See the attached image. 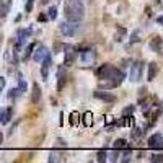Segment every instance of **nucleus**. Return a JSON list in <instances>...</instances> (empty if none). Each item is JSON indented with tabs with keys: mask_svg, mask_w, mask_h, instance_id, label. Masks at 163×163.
Returning a JSON list of instances; mask_svg holds the SVG:
<instances>
[{
	"mask_svg": "<svg viewBox=\"0 0 163 163\" xmlns=\"http://www.w3.org/2000/svg\"><path fill=\"white\" fill-rule=\"evenodd\" d=\"M65 18L72 21H82L85 16V7L80 0H69L64 8Z\"/></svg>",
	"mask_w": 163,
	"mask_h": 163,
	"instance_id": "1",
	"label": "nucleus"
},
{
	"mask_svg": "<svg viewBox=\"0 0 163 163\" xmlns=\"http://www.w3.org/2000/svg\"><path fill=\"white\" fill-rule=\"evenodd\" d=\"M59 30H60V33L64 36H75L77 31L80 30V21H72V20L62 21Z\"/></svg>",
	"mask_w": 163,
	"mask_h": 163,
	"instance_id": "2",
	"label": "nucleus"
},
{
	"mask_svg": "<svg viewBox=\"0 0 163 163\" xmlns=\"http://www.w3.org/2000/svg\"><path fill=\"white\" fill-rule=\"evenodd\" d=\"M116 72V67H113V65H109V64H104L101 65L98 69V77L101 80H108V78H111V75Z\"/></svg>",
	"mask_w": 163,
	"mask_h": 163,
	"instance_id": "3",
	"label": "nucleus"
},
{
	"mask_svg": "<svg viewBox=\"0 0 163 163\" xmlns=\"http://www.w3.org/2000/svg\"><path fill=\"white\" fill-rule=\"evenodd\" d=\"M95 95V98H98V100H101V101H104V103H114L116 101V95H113V93H109V92H106V90H96V92L93 93Z\"/></svg>",
	"mask_w": 163,
	"mask_h": 163,
	"instance_id": "4",
	"label": "nucleus"
},
{
	"mask_svg": "<svg viewBox=\"0 0 163 163\" xmlns=\"http://www.w3.org/2000/svg\"><path fill=\"white\" fill-rule=\"evenodd\" d=\"M78 57L83 64H92V62H95V59H96V54H95L93 49H82Z\"/></svg>",
	"mask_w": 163,
	"mask_h": 163,
	"instance_id": "5",
	"label": "nucleus"
},
{
	"mask_svg": "<svg viewBox=\"0 0 163 163\" xmlns=\"http://www.w3.org/2000/svg\"><path fill=\"white\" fill-rule=\"evenodd\" d=\"M142 70H143V65L140 62H136L132 67H131V82H139L142 78Z\"/></svg>",
	"mask_w": 163,
	"mask_h": 163,
	"instance_id": "6",
	"label": "nucleus"
},
{
	"mask_svg": "<svg viewBox=\"0 0 163 163\" xmlns=\"http://www.w3.org/2000/svg\"><path fill=\"white\" fill-rule=\"evenodd\" d=\"M148 147L150 148H163V136L161 134H153L148 139Z\"/></svg>",
	"mask_w": 163,
	"mask_h": 163,
	"instance_id": "7",
	"label": "nucleus"
},
{
	"mask_svg": "<svg viewBox=\"0 0 163 163\" xmlns=\"http://www.w3.org/2000/svg\"><path fill=\"white\" fill-rule=\"evenodd\" d=\"M34 49L36 51H34V54H33V60H34V62H42V60H44V57L49 54L44 46H36Z\"/></svg>",
	"mask_w": 163,
	"mask_h": 163,
	"instance_id": "8",
	"label": "nucleus"
},
{
	"mask_svg": "<svg viewBox=\"0 0 163 163\" xmlns=\"http://www.w3.org/2000/svg\"><path fill=\"white\" fill-rule=\"evenodd\" d=\"M12 118V108H2L0 109V124H8Z\"/></svg>",
	"mask_w": 163,
	"mask_h": 163,
	"instance_id": "9",
	"label": "nucleus"
},
{
	"mask_svg": "<svg viewBox=\"0 0 163 163\" xmlns=\"http://www.w3.org/2000/svg\"><path fill=\"white\" fill-rule=\"evenodd\" d=\"M161 46H163V39H161V38L160 36H153L152 41H150V49L152 51H160Z\"/></svg>",
	"mask_w": 163,
	"mask_h": 163,
	"instance_id": "10",
	"label": "nucleus"
},
{
	"mask_svg": "<svg viewBox=\"0 0 163 163\" xmlns=\"http://www.w3.org/2000/svg\"><path fill=\"white\" fill-rule=\"evenodd\" d=\"M42 96V93H41V88H39V85L34 83L33 85V95H31V100H33V103H39V100Z\"/></svg>",
	"mask_w": 163,
	"mask_h": 163,
	"instance_id": "11",
	"label": "nucleus"
},
{
	"mask_svg": "<svg viewBox=\"0 0 163 163\" xmlns=\"http://www.w3.org/2000/svg\"><path fill=\"white\" fill-rule=\"evenodd\" d=\"M74 60H75V52L72 47H67V52H65V62L64 64L65 65H72L74 64Z\"/></svg>",
	"mask_w": 163,
	"mask_h": 163,
	"instance_id": "12",
	"label": "nucleus"
},
{
	"mask_svg": "<svg viewBox=\"0 0 163 163\" xmlns=\"http://www.w3.org/2000/svg\"><path fill=\"white\" fill-rule=\"evenodd\" d=\"M8 10H10V3L7 0H0V18H5Z\"/></svg>",
	"mask_w": 163,
	"mask_h": 163,
	"instance_id": "13",
	"label": "nucleus"
},
{
	"mask_svg": "<svg viewBox=\"0 0 163 163\" xmlns=\"http://www.w3.org/2000/svg\"><path fill=\"white\" fill-rule=\"evenodd\" d=\"M158 74V65L155 64V62H152V64H148V80H153Z\"/></svg>",
	"mask_w": 163,
	"mask_h": 163,
	"instance_id": "14",
	"label": "nucleus"
},
{
	"mask_svg": "<svg viewBox=\"0 0 163 163\" xmlns=\"http://www.w3.org/2000/svg\"><path fill=\"white\" fill-rule=\"evenodd\" d=\"M49 65H51V56L47 54L44 57V60H42V77L44 78H47V69H49Z\"/></svg>",
	"mask_w": 163,
	"mask_h": 163,
	"instance_id": "15",
	"label": "nucleus"
},
{
	"mask_svg": "<svg viewBox=\"0 0 163 163\" xmlns=\"http://www.w3.org/2000/svg\"><path fill=\"white\" fill-rule=\"evenodd\" d=\"M129 145H127V140H124V139H118L116 142H114V148L116 150H126Z\"/></svg>",
	"mask_w": 163,
	"mask_h": 163,
	"instance_id": "16",
	"label": "nucleus"
},
{
	"mask_svg": "<svg viewBox=\"0 0 163 163\" xmlns=\"http://www.w3.org/2000/svg\"><path fill=\"white\" fill-rule=\"evenodd\" d=\"M49 161H65V158L62 157V153H60V152H51Z\"/></svg>",
	"mask_w": 163,
	"mask_h": 163,
	"instance_id": "17",
	"label": "nucleus"
},
{
	"mask_svg": "<svg viewBox=\"0 0 163 163\" xmlns=\"http://www.w3.org/2000/svg\"><path fill=\"white\" fill-rule=\"evenodd\" d=\"M30 30H21L20 31V34H18V44H25V39H26V38H28V34H30Z\"/></svg>",
	"mask_w": 163,
	"mask_h": 163,
	"instance_id": "18",
	"label": "nucleus"
},
{
	"mask_svg": "<svg viewBox=\"0 0 163 163\" xmlns=\"http://www.w3.org/2000/svg\"><path fill=\"white\" fill-rule=\"evenodd\" d=\"M38 44L36 42H31V44H28V47H26V52H25V59H28L31 54H33V51H34V47H36Z\"/></svg>",
	"mask_w": 163,
	"mask_h": 163,
	"instance_id": "19",
	"label": "nucleus"
},
{
	"mask_svg": "<svg viewBox=\"0 0 163 163\" xmlns=\"http://www.w3.org/2000/svg\"><path fill=\"white\" fill-rule=\"evenodd\" d=\"M56 16H57V8L51 7L49 12H47V18H49V20H56Z\"/></svg>",
	"mask_w": 163,
	"mask_h": 163,
	"instance_id": "20",
	"label": "nucleus"
},
{
	"mask_svg": "<svg viewBox=\"0 0 163 163\" xmlns=\"http://www.w3.org/2000/svg\"><path fill=\"white\" fill-rule=\"evenodd\" d=\"M33 7H34V0H28V2H26V7H25L26 13H30V12L33 10Z\"/></svg>",
	"mask_w": 163,
	"mask_h": 163,
	"instance_id": "21",
	"label": "nucleus"
},
{
	"mask_svg": "<svg viewBox=\"0 0 163 163\" xmlns=\"http://www.w3.org/2000/svg\"><path fill=\"white\" fill-rule=\"evenodd\" d=\"M106 155H108V153L104 150H100L98 152V161H106Z\"/></svg>",
	"mask_w": 163,
	"mask_h": 163,
	"instance_id": "22",
	"label": "nucleus"
},
{
	"mask_svg": "<svg viewBox=\"0 0 163 163\" xmlns=\"http://www.w3.org/2000/svg\"><path fill=\"white\" fill-rule=\"evenodd\" d=\"M18 90H20V93L26 92V82L23 80V78H20V87H18Z\"/></svg>",
	"mask_w": 163,
	"mask_h": 163,
	"instance_id": "23",
	"label": "nucleus"
},
{
	"mask_svg": "<svg viewBox=\"0 0 163 163\" xmlns=\"http://www.w3.org/2000/svg\"><path fill=\"white\" fill-rule=\"evenodd\" d=\"M150 161H158V163H161V161H163V155H152V157H150Z\"/></svg>",
	"mask_w": 163,
	"mask_h": 163,
	"instance_id": "24",
	"label": "nucleus"
},
{
	"mask_svg": "<svg viewBox=\"0 0 163 163\" xmlns=\"http://www.w3.org/2000/svg\"><path fill=\"white\" fill-rule=\"evenodd\" d=\"M18 95H20V90H18V88H15V90H10V93H8V96H10V98H16Z\"/></svg>",
	"mask_w": 163,
	"mask_h": 163,
	"instance_id": "25",
	"label": "nucleus"
},
{
	"mask_svg": "<svg viewBox=\"0 0 163 163\" xmlns=\"http://www.w3.org/2000/svg\"><path fill=\"white\" fill-rule=\"evenodd\" d=\"M137 38H139V33L136 31V33H134V34H132V39H131V42H137V41H139Z\"/></svg>",
	"mask_w": 163,
	"mask_h": 163,
	"instance_id": "26",
	"label": "nucleus"
},
{
	"mask_svg": "<svg viewBox=\"0 0 163 163\" xmlns=\"http://www.w3.org/2000/svg\"><path fill=\"white\" fill-rule=\"evenodd\" d=\"M3 87H5V78H3V77H0V90H2Z\"/></svg>",
	"mask_w": 163,
	"mask_h": 163,
	"instance_id": "27",
	"label": "nucleus"
},
{
	"mask_svg": "<svg viewBox=\"0 0 163 163\" xmlns=\"http://www.w3.org/2000/svg\"><path fill=\"white\" fill-rule=\"evenodd\" d=\"M157 21L160 23V25H163V16H158V18H157Z\"/></svg>",
	"mask_w": 163,
	"mask_h": 163,
	"instance_id": "28",
	"label": "nucleus"
},
{
	"mask_svg": "<svg viewBox=\"0 0 163 163\" xmlns=\"http://www.w3.org/2000/svg\"><path fill=\"white\" fill-rule=\"evenodd\" d=\"M121 33L124 34V33H126V31H121ZM116 41H118V42H119V41H122V39H121V36H118V34H116Z\"/></svg>",
	"mask_w": 163,
	"mask_h": 163,
	"instance_id": "29",
	"label": "nucleus"
},
{
	"mask_svg": "<svg viewBox=\"0 0 163 163\" xmlns=\"http://www.w3.org/2000/svg\"><path fill=\"white\" fill-rule=\"evenodd\" d=\"M47 2H49V0H42V3H47Z\"/></svg>",
	"mask_w": 163,
	"mask_h": 163,
	"instance_id": "30",
	"label": "nucleus"
},
{
	"mask_svg": "<svg viewBox=\"0 0 163 163\" xmlns=\"http://www.w3.org/2000/svg\"><path fill=\"white\" fill-rule=\"evenodd\" d=\"M0 142H2V134H0Z\"/></svg>",
	"mask_w": 163,
	"mask_h": 163,
	"instance_id": "31",
	"label": "nucleus"
},
{
	"mask_svg": "<svg viewBox=\"0 0 163 163\" xmlns=\"http://www.w3.org/2000/svg\"><path fill=\"white\" fill-rule=\"evenodd\" d=\"M0 46H2V38H0Z\"/></svg>",
	"mask_w": 163,
	"mask_h": 163,
	"instance_id": "32",
	"label": "nucleus"
},
{
	"mask_svg": "<svg viewBox=\"0 0 163 163\" xmlns=\"http://www.w3.org/2000/svg\"><path fill=\"white\" fill-rule=\"evenodd\" d=\"M0 92H2V90H0Z\"/></svg>",
	"mask_w": 163,
	"mask_h": 163,
	"instance_id": "33",
	"label": "nucleus"
}]
</instances>
